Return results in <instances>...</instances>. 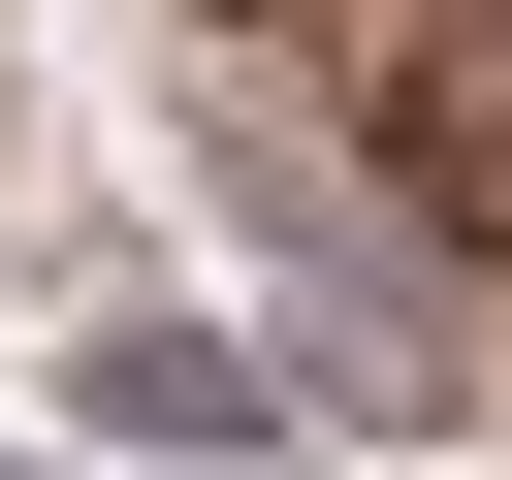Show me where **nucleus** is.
<instances>
[{
  "label": "nucleus",
  "mask_w": 512,
  "mask_h": 480,
  "mask_svg": "<svg viewBox=\"0 0 512 480\" xmlns=\"http://www.w3.org/2000/svg\"><path fill=\"white\" fill-rule=\"evenodd\" d=\"M0 480H32V448H0Z\"/></svg>",
  "instance_id": "obj_2"
},
{
  "label": "nucleus",
  "mask_w": 512,
  "mask_h": 480,
  "mask_svg": "<svg viewBox=\"0 0 512 480\" xmlns=\"http://www.w3.org/2000/svg\"><path fill=\"white\" fill-rule=\"evenodd\" d=\"M64 416H96V448H160V480H256V448H288V320H192V288H128V320L64 352Z\"/></svg>",
  "instance_id": "obj_1"
}]
</instances>
